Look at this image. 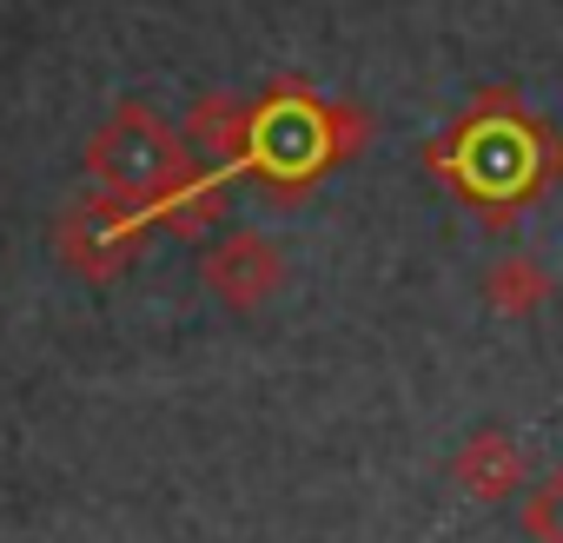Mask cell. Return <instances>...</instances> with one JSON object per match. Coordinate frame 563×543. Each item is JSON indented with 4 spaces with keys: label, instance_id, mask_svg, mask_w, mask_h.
I'll use <instances>...</instances> for the list:
<instances>
[{
    "label": "cell",
    "instance_id": "5b68a950",
    "mask_svg": "<svg viewBox=\"0 0 563 543\" xmlns=\"http://www.w3.org/2000/svg\"><path fill=\"white\" fill-rule=\"evenodd\" d=\"M523 470H530V457H523V444H517L504 424H484V431H477V437H464V444H457V457H451L457 490H464V497H477V503H504V497H517Z\"/></svg>",
    "mask_w": 563,
    "mask_h": 543
},
{
    "label": "cell",
    "instance_id": "7a4b0ae2",
    "mask_svg": "<svg viewBox=\"0 0 563 543\" xmlns=\"http://www.w3.org/2000/svg\"><path fill=\"white\" fill-rule=\"evenodd\" d=\"M199 279L225 312H258L265 299L286 292V252H278L265 232H225L199 258Z\"/></svg>",
    "mask_w": 563,
    "mask_h": 543
},
{
    "label": "cell",
    "instance_id": "52a82bcc",
    "mask_svg": "<svg viewBox=\"0 0 563 543\" xmlns=\"http://www.w3.org/2000/svg\"><path fill=\"white\" fill-rule=\"evenodd\" d=\"M543 299H550V272H543V258H530V252H504V258L484 272V306H490L497 319H530V312H543Z\"/></svg>",
    "mask_w": 563,
    "mask_h": 543
},
{
    "label": "cell",
    "instance_id": "277c9868",
    "mask_svg": "<svg viewBox=\"0 0 563 543\" xmlns=\"http://www.w3.org/2000/svg\"><path fill=\"white\" fill-rule=\"evenodd\" d=\"M252 153L278 173H319L325 166V107L312 100H278L272 113L252 120Z\"/></svg>",
    "mask_w": 563,
    "mask_h": 543
},
{
    "label": "cell",
    "instance_id": "ba28073f",
    "mask_svg": "<svg viewBox=\"0 0 563 543\" xmlns=\"http://www.w3.org/2000/svg\"><path fill=\"white\" fill-rule=\"evenodd\" d=\"M523 536L530 543H563V470H550L530 497H523Z\"/></svg>",
    "mask_w": 563,
    "mask_h": 543
},
{
    "label": "cell",
    "instance_id": "8992f818",
    "mask_svg": "<svg viewBox=\"0 0 563 543\" xmlns=\"http://www.w3.org/2000/svg\"><path fill=\"white\" fill-rule=\"evenodd\" d=\"M179 133H186L192 159H206V166H232V159L252 153V113H245L239 100H225V93L192 100V113H186Z\"/></svg>",
    "mask_w": 563,
    "mask_h": 543
},
{
    "label": "cell",
    "instance_id": "6da1fadb",
    "mask_svg": "<svg viewBox=\"0 0 563 543\" xmlns=\"http://www.w3.org/2000/svg\"><path fill=\"white\" fill-rule=\"evenodd\" d=\"M87 173H93V186L113 192L120 206L159 212L173 192H186V186L199 179V159H192L186 133H179L166 113L126 100V107L87 140Z\"/></svg>",
    "mask_w": 563,
    "mask_h": 543
},
{
    "label": "cell",
    "instance_id": "3957f363",
    "mask_svg": "<svg viewBox=\"0 0 563 543\" xmlns=\"http://www.w3.org/2000/svg\"><path fill=\"white\" fill-rule=\"evenodd\" d=\"M140 219H146V212H133V206H120L113 192L93 186V192L67 212V225H60V258H67L74 272H87V279H107V272H120V265L133 258Z\"/></svg>",
    "mask_w": 563,
    "mask_h": 543
}]
</instances>
